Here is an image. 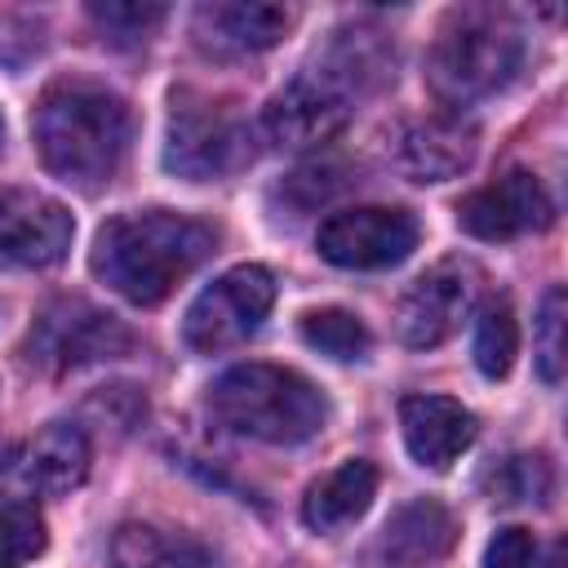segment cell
<instances>
[{
  "mask_svg": "<svg viewBox=\"0 0 568 568\" xmlns=\"http://www.w3.org/2000/svg\"><path fill=\"white\" fill-rule=\"evenodd\" d=\"M302 337L333 355V359H359L368 351V328L359 315L342 311V306H320V311H306L302 315Z\"/></svg>",
  "mask_w": 568,
  "mask_h": 568,
  "instance_id": "cell-21",
  "label": "cell"
},
{
  "mask_svg": "<svg viewBox=\"0 0 568 568\" xmlns=\"http://www.w3.org/2000/svg\"><path fill=\"white\" fill-rule=\"evenodd\" d=\"M550 217L555 204L528 169H510L506 178L470 191L457 204V226L475 240H519L528 231H546Z\"/></svg>",
  "mask_w": 568,
  "mask_h": 568,
  "instance_id": "cell-12",
  "label": "cell"
},
{
  "mask_svg": "<svg viewBox=\"0 0 568 568\" xmlns=\"http://www.w3.org/2000/svg\"><path fill=\"white\" fill-rule=\"evenodd\" d=\"M537 373L550 386L564 377V288H550L537 311Z\"/></svg>",
  "mask_w": 568,
  "mask_h": 568,
  "instance_id": "cell-24",
  "label": "cell"
},
{
  "mask_svg": "<svg viewBox=\"0 0 568 568\" xmlns=\"http://www.w3.org/2000/svg\"><path fill=\"white\" fill-rule=\"evenodd\" d=\"M111 568H217V555L178 528L120 524L111 537Z\"/></svg>",
  "mask_w": 568,
  "mask_h": 568,
  "instance_id": "cell-19",
  "label": "cell"
},
{
  "mask_svg": "<svg viewBox=\"0 0 568 568\" xmlns=\"http://www.w3.org/2000/svg\"><path fill=\"white\" fill-rule=\"evenodd\" d=\"M404 444L417 466L448 470L475 444V413L448 395H408L399 404Z\"/></svg>",
  "mask_w": 568,
  "mask_h": 568,
  "instance_id": "cell-14",
  "label": "cell"
},
{
  "mask_svg": "<svg viewBox=\"0 0 568 568\" xmlns=\"http://www.w3.org/2000/svg\"><path fill=\"white\" fill-rule=\"evenodd\" d=\"M209 413L248 439L262 444H302L324 430L328 399L324 390L280 364H235L209 386Z\"/></svg>",
  "mask_w": 568,
  "mask_h": 568,
  "instance_id": "cell-3",
  "label": "cell"
},
{
  "mask_svg": "<svg viewBox=\"0 0 568 568\" xmlns=\"http://www.w3.org/2000/svg\"><path fill=\"white\" fill-rule=\"evenodd\" d=\"M532 564H537V537L528 528H501L484 550V568H532Z\"/></svg>",
  "mask_w": 568,
  "mask_h": 568,
  "instance_id": "cell-25",
  "label": "cell"
},
{
  "mask_svg": "<svg viewBox=\"0 0 568 568\" xmlns=\"http://www.w3.org/2000/svg\"><path fill=\"white\" fill-rule=\"evenodd\" d=\"M75 222L67 204L40 191H0V266L44 271L58 266L71 248Z\"/></svg>",
  "mask_w": 568,
  "mask_h": 568,
  "instance_id": "cell-11",
  "label": "cell"
},
{
  "mask_svg": "<svg viewBox=\"0 0 568 568\" xmlns=\"http://www.w3.org/2000/svg\"><path fill=\"white\" fill-rule=\"evenodd\" d=\"M129 346H133V337L115 315L71 297V302H58L40 315V324L31 333V364L67 373V368H80L93 359L124 355Z\"/></svg>",
  "mask_w": 568,
  "mask_h": 568,
  "instance_id": "cell-10",
  "label": "cell"
},
{
  "mask_svg": "<svg viewBox=\"0 0 568 568\" xmlns=\"http://www.w3.org/2000/svg\"><path fill=\"white\" fill-rule=\"evenodd\" d=\"M288 9L280 4H262V0H217V4H200L195 9V40L209 53L222 58H244V53H262L271 49L284 31H288Z\"/></svg>",
  "mask_w": 568,
  "mask_h": 568,
  "instance_id": "cell-15",
  "label": "cell"
},
{
  "mask_svg": "<svg viewBox=\"0 0 568 568\" xmlns=\"http://www.w3.org/2000/svg\"><path fill=\"white\" fill-rule=\"evenodd\" d=\"M213 244L217 235L200 217L173 209L120 213L93 240V275L124 302L155 306L213 253Z\"/></svg>",
  "mask_w": 568,
  "mask_h": 568,
  "instance_id": "cell-1",
  "label": "cell"
},
{
  "mask_svg": "<svg viewBox=\"0 0 568 568\" xmlns=\"http://www.w3.org/2000/svg\"><path fill=\"white\" fill-rule=\"evenodd\" d=\"M422 240V226L408 209L390 204H364V209H342L320 222L315 248L324 262L346 266V271H382L404 262Z\"/></svg>",
  "mask_w": 568,
  "mask_h": 568,
  "instance_id": "cell-8",
  "label": "cell"
},
{
  "mask_svg": "<svg viewBox=\"0 0 568 568\" xmlns=\"http://www.w3.org/2000/svg\"><path fill=\"white\" fill-rule=\"evenodd\" d=\"M0 138H4V124H0Z\"/></svg>",
  "mask_w": 568,
  "mask_h": 568,
  "instance_id": "cell-27",
  "label": "cell"
},
{
  "mask_svg": "<svg viewBox=\"0 0 568 568\" xmlns=\"http://www.w3.org/2000/svg\"><path fill=\"white\" fill-rule=\"evenodd\" d=\"M31 138L53 178L93 191L111 182L129 151V106L102 84L62 80L40 98Z\"/></svg>",
  "mask_w": 568,
  "mask_h": 568,
  "instance_id": "cell-2",
  "label": "cell"
},
{
  "mask_svg": "<svg viewBox=\"0 0 568 568\" xmlns=\"http://www.w3.org/2000/svg\"><path fill=\"white\" fill-rule=\"evenodd\" d=\"M89 462H93V448H89V435L75 426V422H49L22 453V484L44 493V497H62L71 493L75 484H84L89 475Z\"/></svg>",
  "mask_w": 568,
  "mask_h": 568,
  "instance_id": "cell-16",
  "label": "cell"
},
{
  "mask_svg": "<svg viewBox=\"0 0 568 568\" xmlns=\"http://www.w3.org/2000/svg\"><path fill=\"white\" fill-rule=\"evenodd\" d=\"M275 306V275L266 266H231L226 275H217L191 306L182 320V337L191 351H226L248 342L262 320Z\"/></svg>",
  "mask_w": 568,
  "mask_h": 568,
  "instance_id": "cell-6",
  "label": "cell"
},
{
  "mask_svg": "<svg viewBox=\"0 0 568 568\" xmlns=\"http://www.w3.org/2000/svg\"><path fill=\"white\" fill-rule=\"evenodd\" d=\"M373 493H377V466L364 462V457H355V462L328 470L324 479H315V484L306 488V497H302V519H306V528H315V532H337V528L355 524V519L368 510Z\"/></svg>",
  "mask_w": 568,
  "mask_h": 568,
  "instance_id": "cell-18",
  "label": "cell"
},
{
  "mask_svg": "<svg viewBox=\"0 0 568 568\" xmlns=\"http://www.w3.org/2000/svg\"><path fill=\"white\" fill-rule=\"evenodd\" d=\"M44 515L31 501L0 506V568H22L44 555Z\"/></svg>",
  "mask_w": 568,
  "mask_h": 568,
  "instance_id": "cell-22",
  "label": "cell"
},
{
  "mask_svg": "<svg viewBox=\"0 0 568 568\" xmlns=\"http://www.w3.org/2000/svg\"><path fill=\"white\" fill-rule=\"evenodd\" d=\"M89 18L102 27V36H111L115 44H138L146 40L160 22H164V9L160 4H93Z\"/></svg>",
  "mask_w": 568,
  "mask_h": 568,
  "instance_id": "cell-23",
  "label": "cell"
},
{
  "mask_svg": "<svg viewBox=\"0 0 568 568\" xmlns=\"http://www.w3.org/2000/svg\"><path fill=\"white\" fill-rule=\"evenodd\" d=\"M546 568H564V546H555V555H550V564Z\"/></svg>",
  "mask_w": 568,
  "mask_h": 568,
  "instance_id": "cell-26",
  "label": "cell"
},
{
  "mask_svg": "<svg viewBox=\"0 0 568 568\" xmlns=\"http://www.w3.org/2000/svg\"><path fill=\"white\" fill-rule=\"evenodd\" d=\"M248 160H253V129L231 102H217L191 89L173 93L169 138H164L169 173L186 182H213V178L240 173Z\"/></svg>",
  "mask_w": 568,
  "mask_h": 568,
  "instance_id": "cell-5",
  "label": "cell"
},
{
  "mask_svg": "<svg viewBox=\"0 0 568 568\" xmlns=\"http://www.w3.org/2000/svg\"><path fill=\"white\" fill-rule=\"evenodd\" d=\"M519 62H524V40L501 13L457 9L439 27V36L426 53V80L439 102L466 106V102H479V98L506 89L515 80Z\"/></svg>",
  "mask_w": 568,
  "mask_h": 568,
  "instance_id": "cell-4",
  "label": "cell"
},
{
  "mask_svg": "<svg viewBox=\"0 0 568 568\" xmlns=\"http://www.w3.org/2000/svg\"><path fill=\"white\" fill-rule=\"evenodd\" d=\"M475 284H479V275L462 257H448V262L430 266L426 275H417L395 306L399 342L417 346V351L448 342L475 306Z\"/></svg>",
  "mask_w": 568,
  "mask_h": 568,
  "instance_id": "cell-9",
  "label": "cell"
},
{
  "mask_svg": "<svg viewBox=\"0 0 568 568\" xmlns=\"http://www.w3.org/2000/svg\"><path fill=\"white\" fill-rule=\"evenodd\" d=\"M475 124L462 115H422L395 133V164L413 182H444L470 169L475 160Z\"/></svg>",
  "mask_w": 568,
  "mask_h": 568,
  "instance_id": "cell-13",
  "label": "cell"
},
{
  "mask_svg": "<svg viewBox=\"0 0 568 568\" xmlns=\"http://www.w3.org/2000/svg\"><path fill=\"white\" fill-rule=\"evenodd\" d=\"M515 351H519V328H515V311L506 297L488 302L475 320V342H470V355L479 364L484 377H506L510 364H515Z\"/></svg>",
  "mask_w": 568,
  "mask_h": 568,
  "instance_id": "cell-20",
  "label": "cell"
},
{
  "mask_svg": "<svg viewBox=\"0 0 568 568\" xmlns=\"http://www.w3.org/2000/svg\"><path fill=\"white\" fill-rule=\"evenodd\" d=\"M346 120H351V80L333 67H306L266 102L262 129L275 146L302 151L337 138Z\"/></svg>",
  "mask_w": 568,
  "mask_h": 568,
  "instance_id": "cell-7",
  "label": "cell"
},
{
  "mask_svg": "<svg viewBox=\"0 0 568 568\" xmlns=\"http://www.w3.org/2000/svg\"><path fill=\"white\" fill-rule=\"evenodd\" d=\"M453 515L439 501H408L386 519L377 537V559L386 568H422L453 546Z\"/></svg>",
  "mask_w": 568,
  "mask_h": 568,
  "instance_id": "cell-17",
  "label": "cell"
}]
</instances>
